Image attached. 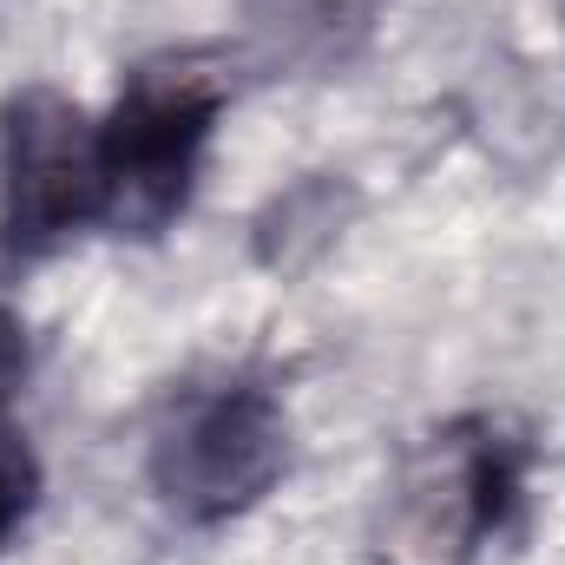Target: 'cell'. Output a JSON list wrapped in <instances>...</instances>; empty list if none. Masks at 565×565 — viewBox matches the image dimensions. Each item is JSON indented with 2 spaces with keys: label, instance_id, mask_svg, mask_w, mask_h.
<instances>
[{
  "label": "cell",
  "instance_id": "5b68a950",
  "mask_svg": "<svg viewBox=\"0 0 565 565\" xmlns=\"http://www.w3.org/2000/svg\"><path fill=\"white\" fill-rule=\"evenodd\" d=\"M26 500H33V473H26V460H20V454H7V447H0V546H7V533L20 526Z\"/></svg>",
  "mask_w": 565,
  "mask_h": 565
},
{
  "label": "cell",
  "instance_id": "277c9868",
  "mask_svg": "<svg viewBox=\"0 0 565 565\" xmlns=\"http://www.w3.org/2000/svg\"><path fill=\"white\" fill-rule=\"evenodd\" d=\"M106 224L99 126L60 86H20L0 106V237L7 250H53Z\"/></svg>",
  "mask_w": 565,
  "mask_h": 565
},
{
  "label": "cell",
  "instance_id": "3957f363",
  "mask_svg": "<svg viewBox=\"0 0 565 565\" xmlns=\"http://www.w3.org/2000/svg\"><path fill=\"white\" fill-rule=\"evenodd\" d=\"M520 493V440L487 422H454L402 460L382 513L375 565H473Z\"/></svg>",
  "mask_w": 565,
  "mask_h": 565
},
{
  "label": "cell",
  "instance_id": "6da1fadb",
  "mask_svg": "<svg viewBox=\"0 0 565 565\" xmlns=\"http://www.w3.org/2000/svg\"><path fill=\"white\" fill-rule=\"evenodd\" d=\"M289 467V422L282 402L257 382H217V388H191L164 408V422L151 427V493L191 520V526H217L250 513Z\"/></svg>",
  "mask_w": 565,
  "mask_h": 565
},
{
  "label": "cell",
  "instance_id": "8992f818",
  "mask_svg": "<svg viewBox=\"0 0 565 565\" xmlns=\"http://www.w3.org/2000/svg\"><path fill=\"white\" fill-rule=\"evenodd\" d=\"M13 375H20V329H13V316L0 309V395H7Z\"/></svg>",
  "mask_w": 565,
  "mask_h": 565
},
{
  "label": "cell",
  "instance_id": "7a4b0ae2",
  "mask_svg": "<svg viewBox=\"0 0 565 565\" xmlns=\"http://www.w3.org/2000/svg\"><path fill=\"white\" fill-rule=\"evenodd\" d=\"M217 119H224V79L204 73L198 60H158L126 79L119 106L99 119L106 224L119 237H158L184 211Z\"/></svg>",
  "mask_w": 565,
  "mask_h": 565
}]
</instances>
